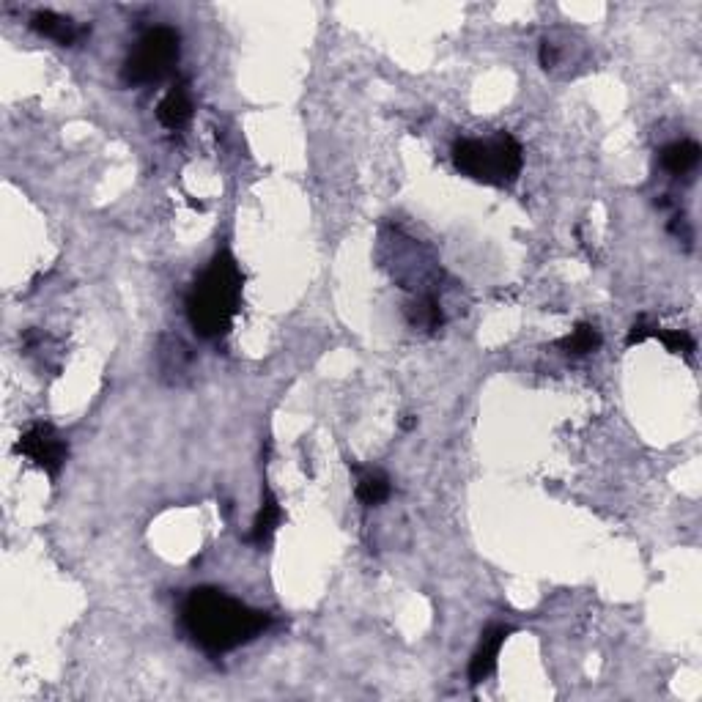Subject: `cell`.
Listing matches in <instances>:
<instances>
[{
  "label": "cell",
  "mask_w": 702,
  "mask_h": 702,
  "mask_svg": "<svg viewBox=\"0 0 702 702\" xmlns=\"http://www.w3.org/2000/svg\"><path fill=\"white\" fill-rule=\"evenodd\" d=\"M31 28L39 36H47V39L58 42L61 47H75L77 42H83V36L88 33V28L77 25L72 17L55 14V11H36L31 17Z\"/></svg>",
  "instance_id": "7"
},
{
  "label": "cell",
  "mask_w": 702,
  "mask_h": 702,
  "mask_svg": "<svg viewBox=\"0 0 702 702\" xmlns=\"http://www.w3.org/2000/svg\"><path fill=\"white\" fill-rule=\"evenodd\" d=\"M453 165L467 179L489 187H508L524 168L522 143L500 132L494 138H464L453 146Z\"/></svg>",
  "instance_id": "3"
},
{
  "label": "cell",
  "mask_w": 702,
  "mask_h": 702,
  "mask_svg": "<svg viewBox=\"0 0 702 702\" xmlns=\"http://www.w3.org/2000/svg\"><path fill=\"white\" fill-rule=\"evenodd\" d=\"M406 316H409V324L412 327H420V330L434 332L442 327V305H439L437 294H420V297L406 308Z\"/></svg>",
  "instance_id": "12"
},
{
  "label": "cell",
  "mask_w": 702,
  "mask_h": 702,
  "mask_svg": "<svg viewBox=\"0 0 702 702\" xmlns=\"http://www.w3.org/2000/svg\"><path fill=\"white\" fill-rule=\"evenodd\" d=\"M653 338H659V341L664 343V346H667V351H672V354H683V357H692L694 338L686 330H661L659 324H656V330H653Z\"/></svg>",
  "instance_id": "14"
},
{
  "label": "cell",
  "mask_w": 702,
  "mask_h": 702,
  "mask_svg": "<svg viewBox=\"0 0 702 702\" xmlns=\"http://www.w3.org/2000/svg\"><path fill=\"white\" fill-rule=\"evenodd\" d=\"M283 522V508H280V500L275 497V491L264 486L261 491V508L256 513V522H253V530H250V541L256 546H266V543L275 538L277 527Z\"/></svg>",
  "instance_id": "9"
},
{
  "label": "cell",
  "mask_w": 702,
  "mask_h": 702,
  "mask_svg": "<svg viewBox=\"0 0 702 702\" xmlns=\"http://www.w3.org/2000/svg\"><path fill=\"white\" fill-rule=\"evenodd\" d=\"M242 288L245 275L239 269V261L231 250H220L187 294V319L192 330L206 341L225 338L239 313Z\"/></svg>",
  "instance_id": "2"
},
{
  "label": "cell",
  "mask_w": 702,
  "mask_h": 702,
  "mask_svg": "<svg viewBox=\"0 0 702 702\" xmlns=\"http://www.w3.org/2000/svg\"><path fill=\"white\" fill-rule=\"evenodd\" d=\"M601 346V332L593 324H579L576 330H571L565 338L557 341V349H563L565 354H574V357H585L593 354Z\"/></svg>",
  "instance_id": "13"
},
{
  "label": "cell",
  "mask_w": 702,
  "mask_h": 702,
  "mask_svg": "<svg viewBox=\"0 0 702 702\" xmlns=\"http://www.w3.org/2000/svg\"><path fill=\"white\" fill-rule=\"evenodd\" d=\"M181 626L203 650L228 653L261 637L272 626V615L247 607L217 587H198L181 604Z\"/></svg>",
  "instance_id": "1"
},
{
  "label": "cell",
  "mask_w": 702,
  "mask_h": 702,
  "mask_svg": "<svg viewBox=\"0 0 702 702\" xmlns=\"http://www.w3.org/2000/svg\"><path fill=\"white\" fill-rule=\"evenodd\" d=\"M557 61H560V50H557V44L546 39V42L541 44V66L543 69H552Z\"/></svg>",
  "instance_id": "15"
},
{
  "label": "cell",
  "mask_w": 702,
  "mask_h": 702,
  "mask_svg": "<svg viewBox=\"0 0 702 702\" xmlns=\"http://www.w3.org/2000/svg\"><path fill=\"white\" fill-rule=\"evenodd\" d=\"M354 472H357V500L362 505L373 508V505H382L384 500H390L393 486H390V478L384 475L382 469L354 467Z\"/></svg>",
  "instance_id": "11"
},
{
  "label": "cell",
  "mask_w": 702,
  "mask_h": 702,
  "mask_svg": "<svg viewBox=\"0 0 702 702\" xmlns=\"http://www.w3.org/2000/svg\"><path fill=\"white\" fill-rule=\"evenodd\" d=\"M702 151L694 140H675L670 146L661 149V165L664 171L672 173V176H689V173L700 165Z\"/></svg>",
  "instance_id": "10"
},
{
  "label": "cell",
  "mask_w": 702,
  "mask_h": 702,
  "mask_svg": "<svg viewBox=\"0 0 702 702\" xmlns=\"http://www.w3.org/2000/svg\"><path fill=\"white\" fill-rule=\"evenodd\" d=\"M157 118L165 129H181L190 124L192 118V96L190 88L184 83H176V86L162 96L160 107H157Z\"/></svg>",
  "instance_id": "8"
},
{
  "label": "cell",
  "mask_w": 702,
  "mask_h": 702,
  "mask_svg": "<svg viewBox=\"0 0 702 702\" xmlns=\"http://www.w3.org/2000/svg\"><path fill=\"white\" fill-rule=\"evenodd\" d=\"M17 453L31 458L36 467L44 469L55 480L61 475L66 458H69V445L50 423H33V426L22 431L20 442H17Z\"/></svg>",
  "instance_id": "5"
},
{
  "label": "cell",
  "mask_w": 702,
  "mask_h": 702,
  "mask_svg": "<svg viewBox=\"0 0 702 702\" xmlns=\"http://www.w3.org/2000/svg\"><path fill=\"white\" fill-rule=\"evenodd\" d=\"M508 637H511L508 626L486 628V634L480 639V648L475 650V656L469 661V681L483 683L491 672L497 670V659H500V650Z\"/></svg>",
  "instance_id": "6"
},
{
  "label": "cell",
  "mask_w": 702,
  "mask_h": 702,
  "mask_svg": "<svg viewBox=\"0 0 702 702\" xmlns=\"http://www.w3.org/2000/svg\"><path fill=\"white\" fill-rule=\"evenodd\" d=\"M181 36L168 25L151 28L140 36L135 53L124 64V83L127 86H157L171 75L179 64Z\"/></svg>",
  "instance_id": "4"
}]
</instances>
